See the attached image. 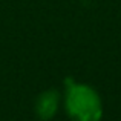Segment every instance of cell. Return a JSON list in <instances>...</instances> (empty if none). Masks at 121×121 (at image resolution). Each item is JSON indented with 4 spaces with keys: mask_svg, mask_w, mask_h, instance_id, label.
I'll list each match as a JSON object with an SVG mask.
<instances>
[{
    "mask_svg": "<svg viewBox=\"0 0 121 121\" xmlns=\"http://www.w3.org/2000/svg\"><path fill=\"white\" fill-rule=\"evenodd\" d=\"M65 110L71 121H101L103 101L92 86L68 77L65 80Z\"/></svg>",
    "mask_w": 121,
    "mask_h": 121,
    "instance_id": "cell-1",
    "label": "cell"
},
{
    "mask_svg": "<svg viewBox=\"0 0 121 121\" xmlns=\"http://www.w3.org/2000/svg\"><path fill=\"white\" fill-rule=\"evenodd\" d=\"M60 92L57 89H46L37 97L34 110L40 121H51L58 112Z\"/></svg>",
    "mask_w": 121,
    "mask_h": 121,
    "instance_id": "cell-2",
    "label": "cell"
}]
</instances>
